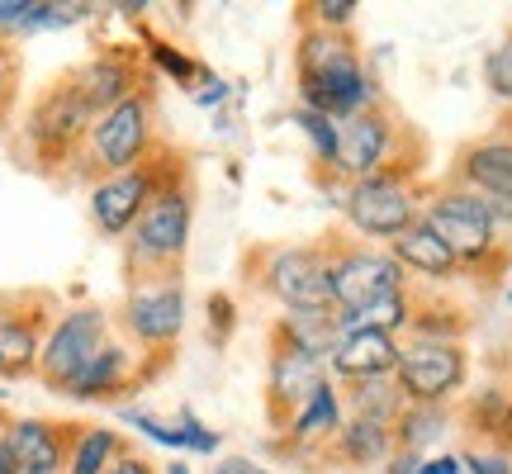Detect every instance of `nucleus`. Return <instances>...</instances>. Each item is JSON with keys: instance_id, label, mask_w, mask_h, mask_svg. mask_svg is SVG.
<instances>
[{"instance_id": "22", "label": "nucleus", "mask_w": 512, "mask_h": 474, "mask_svg": "<svg viewBox=\"0 0 512 474\" xmlns=\"http://www.w3.org/2000/svg\"><path fill=\"white\" fill-rule=\"evenodd\" d=\"M119 437H114L110 427H100V432H86L81 446H76V460H72V474H105L110 470V456Z\"/></svg>"}, {"instance_id": "34", "label": "nucleus", "mask_w": 512, "mask_h": 474, "mask_svg": "<svg viewBox=\"0 0 512 474\" xmlns=\"http://www.w3.org/2000/svg\"><path fill=\"white\" fill-rule=\"evenodd\" d=\"M214 474H266V470H256V465H247V460H223Z\"/></svg>"}, {"instance_id": "5", "label": "nucleus", "mask_w": 512, "mask_h": 474, "mask_svg": "<svg viewBox=\"0 0 512 474\" xmlns=\"http://www.w3.org/2000/svg\"><path fill=\"white\" fill-rule=\"evenodd\" d=\"M347 214L361 233H375V237H399L413 228V200L403 195V185L384 181V176H366L351 190Z\"/></svg>"}, {"instance_id": "38", "label": "nucleus", "mask_w": 512, "mask_h": 474, "mask_svg": "<svg viewBox=\"0 0 512 474\" xmlns=\"http://www.w3.org/2000/svg\"><path fill=\"white\" fill-rule=\"evenodd\" d=\"M171 474H190V470H185V465H171Z\"/></svg>"}, {"instance_id": "3", "label": "nucleus", "mask_w": 512, "mask_h": 474, "mask_svg": "<svg viewBox=\"0 0 512 474\" xmlns=\"http://www.w3.org/2000/svg\"><path fill=\"white\" fill-rule=\"evenodd\" d=\"M394 294H399V266L389 256L356 252L332 266V299L347 313H366L384 299H394Z\"/></svg>"}, {"instance_id": "8", "label": "nucleus", "mask_w": 512, "mask_h": 474, "mask_svg": "<svg viewBox=\"0 0 512 474\" xmlns=\"http://www.w3.org/2000/svg\"><path fill=\"white\" fill-rule=\"evenodd\" d=\"M143 143H147V105L133 100V95L95 124V157L105 166H128L143 152Z\"/></svg>"}, {"instance_id": "30", "label": "nucleus", "mask_w": 512, "mask_h": 474, "mask_svg": "<svg viewBox=\"0 0 512 474\" xmlns=\"http://www.w3.org/2000/svg\"><path fill=\"white\" fill-rule=\"evenodd\" d=\"M351 0H318V15H323V24H347L351 19Z\"/></svg>"}, {"instance_id": "23", "label": "nucleus", "mask_w": 512, "mask_h": 474, "mask_svg": "<svg viewBox=\"0 0 512 474\" xmlns=\"http://www.w3.org/2000/svg\"><path fill=\"white\" fill-rule=\"evenodd\" d=\"M347 451L356 460H380L384 451H389V432H384V422H366L356 418L347 427Z\"/></svg>"}, {"instance_id": "10", "label": "nucleus", "mask_w": 512, "mask_h": 474, "mask_svg": "<svg viewBox=\"0 0 512 474\" xmlns=\"http://www.w3.org/2000/svg\"><path fill=\"white\" fill-rule=\"evenodd\" d=\"M403 351L394 347V337L389 332H347L337 347H332V365H337V375H356V380H384L394 365H399Z\"/></svg>"}, {"instance_id": "15", "label": "nucleus", "mask_w": 512, "mask_h": 474, "mask_svg": "<svg viewBox=\"0 0 512 474\" xmlns=\"http://www.w3.org/2000/svg\"><path fill=\"white\" fill-rule=\"evenodd\" d=\"M275 399H294V403H309L318 389H323V365L318 356L304 347H285L275 356Z\"/></svg>"}, {"instance_id": "19", "label": "nucleus", "mask_w": 512, "mask_h": 474, "mask_svg": "<svg viewBox=\"0 0 512 474\" xmlns=\"http://www.w3.org/2000/svg\"><path fill=\"white\" fill-rule=\"evenodd\" d=\"M465 171H470V181H475L479 190H489L498 200H512V143L475 147Z\"/></svg>"}, {"instance_id": "4", "label": "nucleus", "mask_w": 512, "mask_h": 474, "mask_svg": "<svg viewBox=\"0 0 512 474\" xmlns=\"http://www.w3.org/2000/svg\"><path fill=\"white\" fill-rule=\"evenodd\" d=\"M100 337H105V318L95 309L67 313V323H62V328L48 337V347H43V375L53 384H72L76 375L95 361Z\"/></svg>"}, {"instance_id": "36", "label": "nucleus", "mask_w": 512, "mask_h": 474, "mask_svg": "<svg viewBox=\"0 0 512 474\" xmlns=\"http://www.w3.org/2000/svg\"><path fill=\"white\" fill-rule=\"evenodd\" d=\"M0 474H19V465H15V456H10L5 441H0Z\"/></svg>"}, {"instance_id": "9", "label": "nucleus", "mask_w": 512, "mask_h": 474, "mask_svg": "<svg viewBox=\"0 0 512 474\" xmlns=\"http://www.w3.org/2000/svg\"><path fill=\"white\" fill-rule=\"evenodd\" d=\"M190 237V204H185L181 190H166L143 209V223H138V252L147 256H176Z\"/></svg>"}, {"instance_id": "16", "label": "nucleus", "mask_w": 512, "mask_h": 474, "mask_svg": "<svg viewBox=\"0 0 512 474\" xmlns=\"http://www.w3.org/2000/svg\"><path fill=\"white\" fill-rule=\"evenodd\" d=\"M394 252H399V261H408V266L422 275H451L456 271V252H451L427 223H413L408 233L394 237Z\"/></svg>"}, {"instance_id": "17", "label": "nucleus", "mask_w": 512, "mask_h": 474, "mask_svg": "<svg viewBox=\"0 0 512 474\" xmlns=\"http://www.w3.org/2000/svg\"><path fill=\"white\" fill-rule=\"evenodd\" d=\"M5 446H10L19 474H53L57 470V437L43 422H15Z\"/></svg>"}, {"instance_id": "29", "label": "nucleus", "mask_w": 512, "mask_h": 474, "mask_svg": "<svg viewBox=\"0 0 512 474\" xmlns=\"http://www.w3.org/2000/svg\"><path fill=\"white\" fill-rule=\"evenodd\" d=\"M34 5L29 0H0V29H29Z\"/></svg>"}, {"instance_id": "35", "label": "nucleus", "mask_w": 512, "mask_h": 474, "mask_svg": "<svg viewBox=\"0 0 512 474\" xmlns=\"http://www.w3.org/2000/svg\"><path fill=\"white\" fill-rule=\"evenodd\" d=\"M157 57H162V67H171L176 76H190V62H185V57H171L166 48H157Z\"/></svg>"}, {"instance_id": "1", "label": "nucleus", "mask_w": 512, "mask_h": 474, "mask_svg": "<svg viewBox=\"0 0 512 474\" xmlns=\"http://www.w3.org/2000/svg\"><path fill=\"white\" fill-rule=\"evenodd\" d=\"M299 67H304V95L318 114H356L361 100L370 95L366 76L356 67V57L342 38L332 34H309L304 38V53H299Z\"/></svg>"}, {"instance_id": "28", "label": "nucleus", "mask_w": 512, "mask_h": 474, "mask_svg": "<svg viewBox=\"0 0 512 474\" xmlns=\"http://www.w3.org/2000/svg\"><path fill=\"white\" fill-rule=\"evenodd\" d=\"M437 432H441L437 413H413V418L403 422V441H408V446H422V441H432Z\"/></svg>"}, {"instance_id": "24", "label": "nucleus", "mask_w": 512, "mask_h": 474, "mask_svg": "<svg viewBox=\"0 0 512 474\" xmlns=\"http://www.w3.org/2000/svg\"><path fill=\"white\" fill-rule=\"evenodd\" d=\"M356 408H361V418L366 422H384L394 418V408H399V389L384 380H366V389H356Z\"/></svg>"}, {"instance_id": "2", "label": "nucleus", "mask_w": 512, "mask_h": 474, "mask_svg": "<svg viewBox=\"0 0 512 474\" xmlns=\"http://www.w3.org/2000/svg\"><path fill=\"white\" fill-rule=\"evenodd\" d=\"M427 228L456 256H484L494 242V204L479 195H441L427 214Z\"/></svg>"}, {"instance_id": "21", "label": "nucleus", "mask_w": 512, "mask_h": 474, "mask_svg": "<svg viewBox=\"0 0 512 474\" xmlns=\"http://www.w3.org/2000/svg\"><path fill=\"white\" fill-rule=\"evenodd\" d=\"M34 356H38L34 332L24 328V323L0 318V375H19L24 365H34Z\"/></svg>"}, {"instance_id": "31", "label": "nucleus", "mask_w": 512, "mask_h": 474, "mask_svg": "<svg viewBox=\"0 0 512 474\" xmlns=\"http://www.w3.org/2000/svg\"><path fill=\"white\" fill-rule=\"evenodd\" d=\"M418 474H460V460L456 456H437V460H427V465H418Z\"/></svg>"}, {"instance_id": "18", "label": "nucleus", "mask_w": 512, "mask_h": 474, "mask_svg": "<svg viewBox=\"0 0 512 474\" xmlns=\"http://www.w3.org/2000/svg\"><path fill=\"white\" fill-rule=\"evenodd\" d=\"M76 91H81V100L91 105V110H105L110 114L114 105H124L128 100V72L124 62H114V57H100V62H91L86 72H81V81H76Z\"/></svg>"}, {"instance_id": "27", "label": "nucleus", "mask_w": 512, "mask_h": 474, "mask_svg": "<svg viewBox=\"0 0 512 474\" xmlns=\"http://www.w3.org/2000/svg\"><path fill=\"white\" fill-rule=\"evenodd\" d=\"M489 86H494L503 100H512V43H503V48L489 57Z\"/></svg>"}, {"instance_id": "14", "label": "nucleus", "mask_w": 512, "mask_h": 474, "mask_svg": "<svg viewBox=\"0 0 512 474\" xmlns=\"http://www.w3.org/2000/svg\"><path fill=\"white\" fill-rule=\"evenodd\" d=\"M86 119H91V105L81 100V91H76V86H62V91H53L38 105L34 138L38 143H72L76 133L86 128Z\"/></svg>"}, {"instance_id": "37", "label": "nucleus", "mask_w": 512, "mask_h": 474, "mask_svg": "<svg viewBox=\"0 0 512 474\" xmlns=\"http://www.w3.org/2000/svg\"><path fill=\"white\" fill-rule=\"evenodd\" d=\"M0 91H5V57H0Z\"/></svg>"}, {"instance_id": "25", "label": "nucleus", "mask_w": 512, "mask_h": 474, "mask_svg": "<svg viewBox=\"0 0 512 474\" xmlns=\"http://www.w3.org/2000/svg\"><path fill=\"white\" fill-rule=\"evenodd\" d=\"M323 427H337V399H332V389L323 384L309 403H304V413L294 418V432L299 437H309V432H323Z\"/></svg>"}, {"instance_id": "13", "label": "nucleus", "mask_w": 512, "mask_h": 474, "mask_svg": "<svg viewBox=\"0 0 512 474\" xmlns=\"http://www.w3.org/2000/svg\"><path fill=\"white\" fill-rule=\"evenodd\" d=\"M147 176H138V171H124V176H114V181H105L100 190H95V223L105 228V233H124L128 223L143 214V200H147Z\"/></svg>"}, {"instance_id": "6", "label": "nucleus", "mask_w": 512, "mask_h": 474, "mask_svg": "<svg viewBox=\"0 0 512 474\" xmlns=\"http://www.w3.org/2000/svg\"><path fill=\"white\" fill-rule=\"evenodd\" d=\"M460 375H465V361H460V351L446 347V342H418V347H408L399 356V389L422 403L451 394L460 384Z\"/></svg>"}, {"instance_id": "11", "label": "nucleus", "mask_w": 512, "mask_h": 474, "mask_svg": "<svg viewBox=\"0 0 512 474\" xmlns=\"http://www.w3.org/2000/svg\"><path fill=\"white\" fill-rule=\"evenodd\" d=\"M384 143H389L384 119H375V114H351L347 124L337 128V166L366 181L370 171L380 166Z\"/></svg>"}, {"instance_id": "26", "label": "nucleus", "mask_w": 512, "mask_h": 474, "mask_svg": "<svg viewBox=\"0 0 512 474\" xmlns=\"http://www.w3.org/2000/svg\"><path fill=\"white\" fill-rule=\"evenodd\" d=\"M299 124H304V133L313 138V147L328 157V162H337V128H332L328 114H318V110H304L299 114Z\"/></svg>"}, {"instance_id": "32", "label": "nucleus", "mask_w": 512, "mask_h": 474, "mask_svg": "<svg viewBox=\"0 0 512 474\" xmlns=\"http://www.w3.org/2000/svg\"><path fill=\"white\" fill-rule=\"evenodd\" d=\"M465 465H470L475 474H508V465H503V460H494V456H470Z\"/></svg>"}, {"instance_id": "7", "label": "nucleus", "mask_w": 512, "mask_h": 474, "mask_svg": "<svg viewBox=\"0 0 512 474\" xmlns=\"http://www.w3.org/2000/svg\"><path fill=\"white\" fill-rule=\"evenodd\" d=\"M271 290L294 313H318L332 304V266H323L313 252H280L271 261Z\"/></svg>"}, {"instance_id": "12", "label": "nucleus", "mask_w": 512, "mask_h": 474, "mask_svg": "<svg viewBox=\"0 0 512 474\" xmlns=\"http://www.w3.org/2000/svg\"><path fill=\"white\" fill-rule=\"evenodd\" d=\"M128 323L143 342H171L185 323V294L181 290H143L128 304Z\"/></svg>"}, {"instance_id": "20", "label": "nucleus", "mask_w": 512, "mask_h": 474, "mask_svg": "<svg viewBox=\"0 0 512 474\" xmlns=\"http://www.w3.org/2000/svg\"><path fill=\"white\" fill-rule=\"evenodd\" d=\"M124 370H128V356L119 347H100L95 351V361L76 375L67 389L72 394H81V399H91V394H105V389H114V384L124 380Z\"/></svg>"}, {"instance_id": "33", "label": "nucleus", "mask_w": 512, "mask_h": 474, "mask_svg": "<svg viewBox=\"0 0 512 474\" xmlns=\"http://www.w3.org/2000/svg\"><path fill=\"white\" fill-rule=\"evenodd\" d=\"M105 474H147V465H143V460H133V456H119Z\"/></svg>"}]
</instances>
